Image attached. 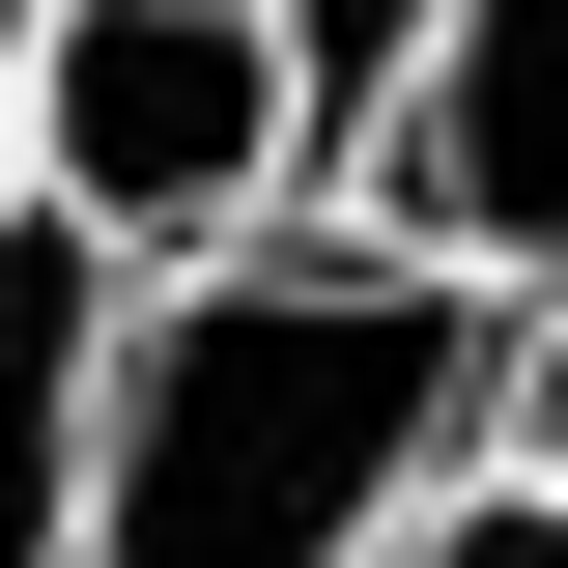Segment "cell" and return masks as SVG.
I'll return each instance as SVG.
<instances>
[{
  "instance_id": "6da1fadb",
  "label": "cell",
  "mask_w": 568,
  "mask_h": 568,
  "mask_svg": "<svg viewBox=\"0 0 568 568\" xmlns=\"http://www.w3.org/2000/svg\"><path fill=\"white\" fill-rule=\"evenodd\" d=\"M484 426V284L426 256H200L114 313V398H85V568H369Z\"/></svg>"
},
{
  "instance_id": "5b68a950",
  "label": "cell",
  "mask_w": 568,
  "mask_h": 568,
  "mask_svg": "<svg viewBox=\"0 0 568 568\" xmlns=\"http://www.w3.org/2000/svg\"><path fill=\"white\" fill-rule=\"evenodd\" d=\"M369 568H568V484H426Z\"/></svg>"
},
{
  "instance_id": "52a82bcc",
  "label": "cell",
  "mask_w": 568,
  "mask_h": 568,
  "mask_svg": "<svg viewBox=\"0 0 568 568\" xmlns=\"http://www.w3.org/2000/svg\"><path fill=\"white\" fill-rule=\"evenodd\" d=\"M540 484H568V369H540Z\"/></svg>"
},
{
  "instance_id": "8992f818",
  "label": "cell",
  "mask_w": 568,
  "mask_h": 568,
  "mask_svg": "<svg viewBox=\"0 0 568 568\" xmlns=\"http://www.w3.org/2000/svg\"><path fill=\"white\" fill-rule=\"evenodd\" d=\"M0 227H29V0H0Z\"/></svg>"
},
{
  "instance_id": "277c9868",
  "label": "cell",
  "mask_w": 568,
  "mask_h": 568,
  "mask_svg": "<svg viewBox=\"0 0 568 568\" xmlns=\"http://www.w3.org/2000/svg\"><path fill=\"white\" fill-rule=\"evenodd\" d=\"M85 398H114V227H0V568H85Z\"/></svg>"
},
{
  "instance_id": "7a4b0ae2",
  "label": "cell",
  "mask_w": 568,
  "mask_h": 568,
  "mask_svg": "<svg viewBox=\"0 0 568 568\" xmlns=\"http://www.w3.org/2000/svg\"><path fill=\"white\" fill-rule=\"evenodd\" d=\"M313 142V0H29V200L114 256H200Z\"/></svg>"
},
{
  "instance_id": "3957f363",
  "label": "cell",
  "mask_w": 568,
  "mask_h": 568,
  "mask_svg": "<svg viewBox=\"0 0 568 568\" xmlns=\"http://www.w3.org/2000/svg\"><path fill=\"white\" fill-rule=\"evenodd\" d=\"M398 227L484 313H568V0H426V58H398Z\"/></svg>"
}]
</instances>
